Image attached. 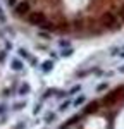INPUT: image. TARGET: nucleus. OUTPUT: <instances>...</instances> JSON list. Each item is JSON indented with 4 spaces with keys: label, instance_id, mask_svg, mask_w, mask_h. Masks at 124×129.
<instances>
[{
    "label": "nucleus",
    "instance_id": "obj_1",
    "mask_svg": "<svg viewBox=\"0 0 124 129\" xmlns=\"http://www.w3.org/2000/svg\"><path fill=\"white\" fill-rule=\"evenodd\" d=\"M28 21H29L31 24H35V26H41V24L47 22V17H45L43 12L35 10V12H29V14H28Z\"/></svg>",
    "mask_w": 124,
    "mask_h": 129
},
{
    "label": "nucleus",
    "instance_id": "obj_2",
    "mask_svg": "<svg viewBox=\"0 0 124 129\" xmlns=\"http://www.w3.org/2000/svg\"><path fill=\"white\" fill-rule=\"evenodd\" d=\"M102 24L109 29H115L117 28V17L114 16L112 12H105L102 16Z\"/></svg>",
    "mask_w": 124,
    "mask_h": 129
},
{
    "label": "nucleus",
    "instance_id": "obj_3",
    "mask_svg": "<svg viewBox=\"0 0 124 129\" xmlns=\"http://www.w3.org/2000/svg\"><path fill=\"white\" fill-rule=\"evenodd\" d=\"M16 14H17V16L29 14V4H28V2H21L19 5H16Z\"/></svg>",
    "mask_w": 124,
    "mask_h": 129
},
{
    "label": "nucleus",
    "instance_id": "obj_4",
    "mask_svg": "<svg viewBox=\"0 0 124 129\" xmlns=\"http://www.w3.org/2000/svg\"><path fill=\"white\" fill-rule=\"evenodd\" d=\"M10 67H12V71H17V72H19V71L24 69V64H22L19 59H12L10 60Z\"/></svg>",
    "mask_w": 124,
    "mask_h": 129
},
{
    "label": "nucleus",
    "instance_id": "obj_5",
    "mask_svg": "<svg viewBox=\"0 0 124 129\" xmlns=\"http://www.w3.org/2000/svg\"><path fill=\"white\" fill-rule=\"evenodd\" d=\"M29 84H28V83H24V84H22V86H21L19 88V91H17V93H19L21 96H24V95H28V93H29Z\"/></svg>",
    "mask_w": 124,
    "mask_h": 129
},
{
    "label": "nucleus",
    "instance_id": "obj_6",
    "mask_svg": "<svg viewBox=\"0 0 124 129\" xmlns=\"http://www.w3.org/2000/svg\"><path fill=\"white\" fill-rule=\"evenodd\" d=\"M52 67H53V62H52V60H47V62H43V64H41V69H43V72H48V71H52Z\"/></svg>",
    "mask_w": 124,
    "mask_h": 129
},
{
    "label": "nucleus",
    "instance_id": "obj_7",
    "mask_svg": "<svg viewBox=\"0 0 124 129\" xmlns=\"http://www.w3.org/2000/svg\"><path fill=\"white\" fill-rule=\"evenodd\" d=\"M98 109V102H91L90 105H88V109H84V114H90V112H93V110Z\"/></svg>",
    "mask_w": 124,
    "mask_h": 129
},
{
    "label": "nucleus",
    "instance_id": "obj_8",
    "mask_svg": "<svg viewBox=\"0 0 124 129\" xmlns=\"http://www.w3.org/2000/svg\"><path fill=\"white\" fill-rule=\"evenodd\" d=\"M17 52H19V55H21V57H24V59H29V53H28V50H24V48H19Z\"/></svg>",
    "mask_w": 124,
    "mask_h": 129
},
{
    "label": "nucleus",
    "instance_id": "obj_9",
    "mask_svg": "<svg viewBox=\"0 0 124 129\" xmlns=\"http://www.w3.org/2000/svg\"><path fill=\"white\" fill-rule=\"evenodd\" d=\"M53 119H55V114H48V115L45 117V122H48V124H50V122H53Z\"/></svg>",
    "mask_w": 124,
    "mask_h": 129
},
{
    "label": "nucleus",
    "instance_id": "obj_10",
    "mask_svg": "<svg viewBox=\"0 0 124 129\" xmlns=\"http://www.w3.org/2000/svg\"><path fill=\"white\" fill-rule=\"evenodd\" d=\"M22 107H26V102H21V103H16V105H14V110H21Z\"/></svg>",
    "mask_w": 124,
    "mask_h": 129
},
{
    "label": "nucleus",
    "instance_id": "obj_11",
    "mask_svg": "<svg viewBox=\"0 0 124 129\" xmlns=\"http://www.w3.org/2000/svg\"><path fill=\"white\" fill-rule=\"evenodd\" d=\"M69 105H71V102H69V100H67V102H64V103H62L60 107H59V110H60V112H62V110H66V109H67V107H69Z\"/></svg>",
    "mask_w": 124,
    "mask_h": 129
},
{
    "label": "nucleus",
    "instance_id": "obj_12",
    "mask_svg": "<svg viewBox=\"0 0 124 129\" xmlns=\"http://www.w3.org/2000/svg\"><path fill=\"white\" fill-rule=\"evenodd\" d=\"M83 102H84V96H79V98H76V102H74V107H79Z\"/></svg>",
    "mask_w": 124,
    "mask_h": 129
},
{
    "label": "nucleus",
    "instance_id": "obj_13",
    "mask_svg": "<svg viewBox=\"0 0 124 129\" xmlns=\"http://www.w3.org/2000/svg\"><path fill=\"white\" fill-rule=\"evenodd\" d=\"M79 89H81V86H79V84H76L74 88H71V91H69V95H74V93H78Z\"/></svg>",
    "mask_w": 124,
    "mask_h": 129
},
{
    "label": "nucleus",
    "instance_id": "obj_14",
    "mask_svg": "<svg viewBox=\"0 0 124 129\" xmlns=\"http://www.w3.org/2000/svg\"><path fill=\"white\" fill-rule=\"evenodd\" d=\"M71 53H72V48H66V50H62V55H64V57H69Z\"/></svg>",
    "mask_w": 124,
    "mask_h": 129
},
{
    "label": "nucleus",
    "instance_id": "obj_15",
    "mask_svg": "<svg viewBox=\"0 0 124 129\" xmlns=\"http://www.w3.org/2000/svg\"><path fill=\"white\" fill-rule=\"evenodd\" d=\"M105 88H107V84H98V86H97V91H103Z\"/></svg>",
    "mask_w": 124,
    "mask_h": 129
},
{
    "label": "nucleus",
    "instance_id": "obj_16",
    "mask_svg": "<svg viewBox=\"0 0 124 129\" xmlns=\"http://www.w3.org/2000/svg\"><path fill=\"white\" fill-rule=\"evenodd\" d=\"M41 110V105H36V107H35V110H33V114H35V115H36V114H38V112H40Z\"/></svg>",
    "mask_w": 124,
    "mask_h": 129
},
{
    "label": "nucleus",
    "instance_id": "obj_17",
    "mask_svg": "<svg viewBox=\"0 0 124 129\" xmlns=\"http://www.w3.org/2000/svg\"><path fill=\"white\" fill-rule=\"evenodd\" d=\"M119 12H121V19L124 21V4L121 5V10H119Z\"/></svg>",
    "mask_w": 124,
    "mask_h": 129
},
{
    "label": "nucleus",
    "instance_id": "obj_18",
    "mask_svg": "<svg viewBox=\"0 0 124 129\" xmlns=\"http://www.w3.org/2000/svg\"><path fill=\"white\" fill-rule=\"evenodd\" d=\"M16 2H17V0H7V4H9L10 7H14V5H16Z\"/></svg>",
    "mask_w": 124,
    "mask_h": 129
},
{
    "label": "nucleus",
    "instance_id": "obj_19",
    "mask_svg": "<svg viewBox=\"0 0 124 129\" xmlns=\"http://www.w3.org/2000/svg\"><path fill=\"white\" fill-rule=\"evenodd\" d=\"M5 48H7V50H12V43H10V41H7V43H5Z\"/></svg>",
    "mask_w": 124,
    "mask_h": 129
},
{
    "label": "nucleus",
    "instance_id": "obj_20",
    "mask_svg": "<svg viewBox=\"0 0 124 129\" xmlns=\"http://www.w3.org/2000/svg\"><path fill=\"white\" fill-rule=\"evenodd\" d=\"M5 59V52H0V62Z\"/></svg>",
    "mask_w": 124,
    "mask_h": 129
},
{
    "label": "nucleus",
    "instance_id": "obj_21",
    "mask_svg": "<svg viewBox=\"0 0 124 129\" xmlns=\"http://www.w3.org/2000/svg\"><path fill=\"white\" fill-rule=\"evenodd\" d=\"M5 110H7V109H5V105H0V114H4Z\"/></svg>",
    "mask_w": 124,
    "mask_h": 129
},
{
    "label": "nucleus",
    "instance_id": "obj_22",
    "mask_svg": "<svg viewBox=\"0 0 124 129\" xmlns=\"http://www.w3.org/2000/svg\"><path fill=\"white\" fill-rule=\"evenodd\" d=\"M0 21H4V14H2V9H0Z\"/></svg>",
    "mask_w": 124,
    "mask_h": 129
},
{
    "label": "nucleus",
    "instance_id": "obj_23",
    "mask_svg": "<svg viewBox=\"0 0 124 129\" xmlns=\"http://www.w3.org/2000/svg\"><path fill=\"white\" fill-rule=\"evenodd\" d=\"M121 72H124V66H122V67H121Z\"/></svg>",
    "mask_w": 124,
    "mask_h": 129
},
{
    "label": "nucleus",
    "instance_id": "obj_24",
    "mask_svg": "<svg viewBox=\"0 0 124 129\" xmlns=\"http://www.w3.org/2000/svg\"><path fill=\"white\" fill-rule=\"evenodd\" d=\"M122 55H124V52H122Z\"/></svg>",
    "mask_w": 124,
    "mask_h": 129
}]
</instances>
